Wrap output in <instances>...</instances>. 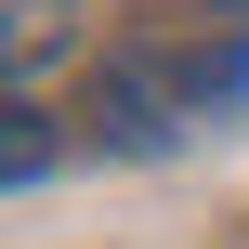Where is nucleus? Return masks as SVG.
Segmentation results:
<instances>
[{
	"instance_id": "3",
	"label": "nucleus",
	"mask_w": 249,
	"mask_h": 249,
	"mask_svg": "<svg viewBox=\"0 0 249 249\" xmlns=\"http://www.w3.org/2000/svg\"><path fill=\"white\" fill-rule=\"evenodd\" d=\"M39 39H53V0H13V66H39Z\"/></svg>"
},
{
	"instance_id": "1",
	"label": "nucleus",
	"mask_w": 249,
	"mask_h": 249,
	"mask_svg": "<svg viewBox=\"0 0 249 249\" xmlns=\"http://www.w3.org/2000/svg\"><path fill=\"white\" fill-rule=\"evenodd\" d=\"M236 79H249V0H184L105 79V118H118V144H158L171 105H236Z\"/></svg>"
},
{
	"instance_id": "2",
	"label": "nucleus",
	"mask_w": 249,
	"mask_h": 249,
	"mask_svg": "<svg viewBox=\"0 0 249 249\" xmlns=\"http://www.w3.org/2000/svg\"><path fill=\"white\" fill-rule=\"evenodd\" d=\"M0 158H13V184H39V171H53V131H39V118H13V131H0Z\"/></svg>"
}]
</instances>
